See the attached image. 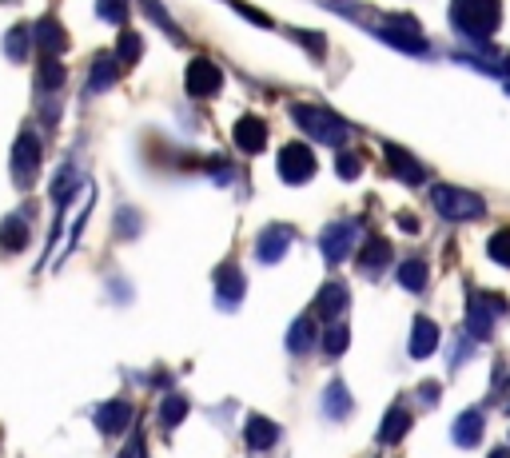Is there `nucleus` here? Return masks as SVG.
Instances as JSON below:
<instances>
[{"mask_svg":"<svg viewBox=\"0 0 510 458\" xmlns=\"http://www.w3.org/2000/svg\"><path fill=\"white\" fill-rule=\"evenodd\" d=\"M498 20H503L498 0H450V24L466 40H490L498 32Z\"/></svg>","mask_w":510,"mask_h":458,"instance_id":"obj_1","label":"nucleus"},{"mask_svg":"<svg viewBox=\"0 0 510 458\" xmlns=\"http://www.w3.org/2000/svg\"><path fill=\"white\" fill-rule=\"evenodd\" d=\"M292 120L300 124L311 140L327 143V148H339V143L347 140V124L339 120V116H331L327 108H319V104H295L292 108Z\"/></svg>","mask_w":510,"mask_h":458,"instance_id":"obj_2","label":"nucleus"},{"mask_svg":"<svg viewBox=\"0 0 510 458\" xmlns=\"http://www.w3.org/2000/svg\"><path fill=\"white\" fill-rule=\"evenodd\" d=\"M431 203H435V211L443 219H479V216H487V200L474 196V192H466V188H455V184H439V188H431Z\"/></svg>","mask_w":510,"mask_h":458,"instance_id":"obj_3","label":"nucleus"},{"mask_svg":"<svg viewBox=\"0 0 510 458\" xmlns=\"http://www.w3.org/2000/svg\"><path fill=\"white\" fill-rule=\"evenodd\" d=\"M506 315V299L503 295H471V307H466V335L474 339V343H487L490 335H495V319Z\"/></svg>","mask_w":510,"mask_h":458,"instance_id":"obj_4","label":"nucleus"},{"mask_svg":"<svg viewBox=\"0 0 510 458\" xmlns=\"http://www.w3.org/2000/svg\"><path fill=\"white\" fill-rule=\"evenodd\" d=\"M355 240H359V224H355V219H335V224H327L319 232L323 259H327L331 267H335V263H343V259H351Z\"/></svg>","mask_w":510,"mask_h":458,"instance_id":"obj_5","label":"nucleus"},{"mask_svg":"<svg viewBox=\"0 0 510 458\" xmlns=\"http://www.w3.org/2000/svg\"><path fill=\"white\" fill-rule=\"evenodd\" d=\"M379 37L387 40V45L403 48V53H419L427 56V40H423V29L415 16H387V20L379 24Z\"/></svg>","mask_w":510,"mask_h":458,"instance_id":"obj_6","label":"nucleus"},{"mask_svg":"<svg viewBox=\"0 0 510 458\" xmlns=\"http://www.w3.org/2000/svg\"><path fill=\"white\" fill-rule=\"evenodd\" d=\"M37 168H40V140H37V132H21V135H16V148H12V180L21 184V188H32Z\"/></svg>","mask_w":510,"mask_h":458,"instance_id":"obj_7","label":"nucleus"},{"mask_svg":"<svg viewBox=\"0 0 510 458\" xmlns=\"http://www.w3.org/2000/svg\"><path fill=\"white\" fill-rule=\"evenodd\" d=\"M279 176H284L287 184H308L311 176H316V151H311L308 143H287V148L279 151Z\"/></svg>","mask_w":510,"mask_h":458,"instance_id":"obj_8","label":"nucleus"},{"mask_svg":"<svg viewBox=\"0 0 510 458\" xmlns=\"http://www.w3.org/2000/svg\"><path fill=\"white\" fill-rule=\"evenodd\" d=\"M292 240H295V232L287 224L263 227V232L255 235V259H259V263H279L287 256V248H292Z\"/></svg>","mask_w":510,"mask_h":458,"instance_id":"obj_9","label":"nucleus"},{"mask_svg":"<svg viewBox=\"0 0 510 458\" xmlns=\"http://www.w3.org/2000/svg\"><path fill=\"white\" fill-rule=\"evenodd\" d=\"M351 307V291H347V283H339V279H331V283H323L316 291V315L323 323H339V315Z\"/></svg>","mask_w":510,"mask_h":458,"instance_id":"obj_10","label":"nucleus"},{"mask_svg":"<svg viewBox=\"0 0 510 458\" xmlns=\"http://www.w3.org/2000/svg\"><path fill=\"white\" fill-rule=\"evenodd\" d=\"M243 291H248V279L240 275L235 263H224V267L216 271V303L224 311H235L243 303Z\"/></svg>","mask_w":510,"mask_h":458,"instance_id":"obj_11","label":"nucleus"},{"mask_svg":"<svg viewBox=\"0 0 510 458\" xmlns=\"http://www.w3.org/2000/svg\"><path fill=\"white\" fill-rule=\"evenodd\" d=\"M439 339H443V331H439L435 319L415 315V323H411V343H407V351H411V359H431V355L439 351Z\"/></svg>","mask_w":510,"mask_h":458,"instance_id":"obj_12","label":"nucleus"},{"mask_svg":"<svg viewBox=\"0 0 510 458\" xmlns=\"http://www.w3.org/2000/svg\"><path fill=\"white\" fill-rule=\"evenodd\" d=\"M482 430H487V419H482L479 406H466V411L450 422V438H455V446H463V451L482 443Z\"/></svg>","mask_w":510,"mask_h":458,"instance_id":"obj_13","label":"nucleus"},{"mask_svg":"<svg viewBox=\"0 0 510 458\" xmlns=\"http://www.w3.org/2000/svg\"><path fill=\"white\" fill-rule=\"evenodd\" d=\"M219 84H224V72H219L208 56H195L188 64V92L192 96H216Z\"/></svg>","mask_w":510,"mask_h":458,"instance_id":"obj_14","label":"nucleus"},{"mask_svg":"<svg viewBox=\"0 0 510 458\" xmlns=\"http://www.w3.org/2000/svg\"><path fill=\"white\" fill-rule=\"evenodd\" d=\"M32 37H37V48L45 53V61H61V53L68 48V37H64L61 20H53V16H45V20L32 29Z\"/></svg>","mask_w":510,"mask_h":458,"instance_id":"obj_15","label":"nucleus"},{"mask_svg":"<svg viewBox=\"0 0 510 458\" xmlns=\"http://www.w3.org/2000/svg\"><path fill=\"white\" fill-rule=\"evenodd\" d=\"M319 403H323V414H327L331 422H343L347 414H351V391H347V383L343 379H331L327 387H323V395H319Z\"/></svg>","mask_w":510,"mask_h":458,"instance_id":"obj_16","label":"nucleus"},{"mask_svg":"<svg viewBox=\"0 0 510 458\" xmlns=\"http://www.w3.org/2000/svg\"><path fill=\"white\" fill-rule=\"evenodd\" d=\"M411 422H415V419H411V411H407L403 403H395V406H391V411L379 419V443H382V446L403 443V435L411 430Z\"/></svg>","mask_w":510,"mask_h":458,"instance_id":"obj_17","label":"nucleus"},{"mask_svg":"<svg viewBox=\"0 0 510 458\" xmlns=\"http://www.w3.org/2000/svg\"><path fill=\"white\" fill-rule=\"evenodd\" d=\"M243 443H248L251 451H271V446L279 443V422L263 419V414H251V419L243 422Z\"/></svg>","mask_w":510,"mask_h":458,"instance_id":"obj_18","label":"nucleus"},{"mask_svg":"<svg viewBox=\"0 0 510 458\" xmlns=\"http://www.w3.org/2000/svg\"><path fill=\"white\" fill-rule=\"evenodd\" d=\"M128 422H132V403H124V398H112V403H104L96 411L100 435H124Z\"/></svg>","mask_w":510,"mask_h":458,"instance_id":"obj_19","label":"nucleus"},{"mask_svg":"<svg viewBox=\"0 0 510 458\" xmlns=\"http://www.w3.org/2000/svg\"><path fill=\"white\" fill-rule=\"evenodd\" d=\"M387 263H391V243L387 240H367L363 243V251L355 256V267H359L367 279H375Z\"/></svg>","mask_w":510,"mask_h":458,"instance_id":"obj_20","label":"nucleus"},{"mask_svg":"<svg viewBox=\"0 0 510 458\" xmlns=\"http://www.w3.org/2000/svg\"><path fill=\"white\" fill-rule=\"evenodd\" d=\"M232 135H235V148H243V151H263L267 148V124L255 120V116H243Z\"/></svg>","mask_w":510,"mask_h":458,"instance_id":"obj_21","label":"nucleus"},{"mask_svg":"<svg viewBox=\"0 0 510 458\" xmlns=\"http://www.w3.org/2000/svg\"><path fill=\"white\" fill-rule=\"evenodd\" d=\"M319 331H316V315H300L292 323V331H287V351L292 355H308L311 347H316Z\"/></svg>","mask_w":510,"mask_h":458,"instance_id":"obj_22","label":"nucleus"},{"mask_svg":"<svg viewBox=\"0 0 510 458\" xmlns=\"http://www.w3.org/2000/svg\"><path fill=\"white\" fill-rule=\"evenodd\" d=\"M382 156L391 159V168H395V176H399V180H403V184H423V176H427V172H423V164H419V159H411L403 148H395V143H387V148H382Z\"/></svg>","mask_w":510,"mask_h":458,"instance_id":"obj_23","label":"nucleus"},{"mask_svg":"<svg viewBox=\"0 0 510 458\" xmlns=\"http://www.w3.org/2000/svg\"><path fill=\"white\" fill-rule=\"evenodd\" d=\"M116 76H120V61L108 53H100L96 61H92V72H88V88L92 92H108L116 84Z\"/></svg>","mask_w":510,"mask_h":458,"instance_id":"obj_24","label":"nucleus"},{"mask_svg":"<svg viewBox=\"0 0 510 458\" xmlns=\"http://www.w3.org/2000/svg\"><path fill=\"white\" fill-rule=\"evenodd\" d=\"M399 287H403V291H423V287H427V259L399 263Z\"/></svg>","mask_w":510,"mask_h":458,"instance_id":"obj_25","label":"nucleus"},{"mask_svg":"<svg viewBox=\"0 0 510 458\" xmlns=\"http://www.w3.org/2000/svg\"><path fill=\"white\" fill-rule=\"evenodd\" d=\"M188 411H192V403H188V398H180V395H168L164 403H160V427H164V430L180 427V422L188 419Z\"/></svg>","mask_w":510,"mask_h":458,"instance_id":"obj_26","label":"nucleus"},{"mask_svg":"<svg viewBox=\"0 0 510 458\" xmlns=\"http://www.w3.org/2000/svg\"><path fill=\"white\" fill-rule=\"evenodd\" d=\"M24 243H29V224L16 219V216H8L4 227H0V248H4V251H21Z\"/></svg>","mask_w":510,"mask_h":458,"instance_id":"obj_27","label":"nucleus"},{"mask_svg":"<svg viewBox=\"0 0 510 458\" xmlns=\"http://www.w3.org/2000/svg\"><path fill=\"white\" fill-rule=\"evenodd\" d=\"M347 347H351V327L347 323H331L327 331H323V351H327L331 359H339Z\"/></svg>","mask_w":510,"mask_h":458,"instance_id":"obj_28","label":"nucleus"},{"mask_svg":"<svg viewBox=\"0 0 510 458\" xmlns=\"http://www.w3.org/2000/svg\"><path fill=\"white\" fill-rule=\"evenodd\" d=\"M76 188H80V176H76L72 164H64L61 172H56V180H53V200H56V203H68Z\"/></svg>","mask_w":510,"mask_h":458,"instance_id":"obj_29","label":"nucleus"},{"mask_svg":"<svg viewBox=\"0 0 510 458\" xmlns=\"http://www.w3.org/2000/svg\"><path fill=\"white\" fill-rule=\"evenodd\" d=\"M29 45H32V29H8V37H4V53H8V61H24L29 56Z\"/></svg>","mask_w":510,"mask_h":458,"instance_id":"obj_30","label":"nucleus"},{"mask_svg":"<svg viewBox=\"0 0 510 458\" xmlns=\"http://www.w3.org/2000/svg\"><path fill=\"white\" fill-rule=\"evenodd\" d=\"M487 256L498 263V267H510V227H503V232H495L490 235V243H487Z\"/></svg>","mask_w":510,"mask_h":458,"instance_id":"obj_31","label":"nucleus"},{"mask_svg":"<svg viewBox=\"0 0 510 458\" xmlns=\"http://www.w3.org/2000/svg\"><path fill=\"white\" fill-rule=\"evenodd\" d=\"M37 84H40L45 92H56V88L64 84V64H61V61H45V64H40Z\"/></svg>","mask_w":510,"mask_h":458,"instance_id":"obj_32","label":"nucleus"},{"mask_svg":"<svg viewBox=\"0 0 510 458\" xmlns=\"http://www.w3.org/2000/svg\"><path fill=\"white\" fill-rule=\"evenodd\" d=\"M96 12H100V20H108V24H124L128 0H96Z\"/></svg>","mask_w":510,"mask_h":458,"instance_id":"obj_33","label":"nucleus"},{"mask_svg":"<svg viewBox=\"0 0 510 458\" xmlns=\"http://www.w3.org/2000/svg\"><path fill=\"white\" fill-rule=\"evenodd\" d=\"M140 48H144V40L136 37V32H124L120 45H116V53H120V64H136V61H140Z\"/></svg>","mask_w":510,"mask_h":458,"instance_id":"obj_34","label":"nucleus"},{"mask_svg":"<svg viewBox=\"0 0 510 458\" xmlns=\"http://www.w3.org/2000/svg\"><path fill=\"white\" fill-rule=\"evenodd\" d=\"M474 351V339L471 335H458L455 339V351H450V363H447V367L450 371H458V367H463V359H466V355H471Z\"/></svg>","mask_w":510,"mask_h":458,"instance_id":"obj_35","label":"nucleus"},{"mask_svg":"<svg viewBox=\"0 0 510 458\" xmlns=\"http://www.w3.org/2000/svg\"><path fill=\"white\" fill-rule=\"evenodd\" d=\"M359 172H363V159L359 156H347V151H343V156H339V176H343V180H355Z\"/></svg>","mask_w":510,"mask_h":458,"instance_id":"obj_36","label":"nucleus"},{"mask_svg":"<svg viewBox=\"0 0 510 458\" xmlns=\"http://www.w3.org/2000/svg\"><path fill=\"white\" fill-rule=\"evenodd\" d=\"M235 12H243V16H248L251 24H259V29H271L267 12H259V8H248V4H240V0H235Z\"/></svg>","mask_w":510,"mask_h":458,"instance_id":"obj_37","label":"nucleus"},{"mask_svg":"<svg viewBox=\"0 0 510 458\" xmlns=\"http://www.w3.org/2000/svg\"><path fill=\"white\" fill-rule=\"evenodd\" d=\"M419 398H423V406H435V398H439V383H423V387H419Z\"/></svg>","mask_w":510,"mask_h":458,"instance_id":"obj_38","label":"nucleus"},{"mask_svg":"<svg viewBox=\"0 0 510 458\" xmlns=\"http://www.w3.org/2000/svg\"><path fill=\"white\" fill-rule=\"evenodd\" d=\"M487 458H510V446H495V451H490Z\"/></svg>","mask_w":510,"mask_h":458,"instance_id":"obj_39","label":"nucleus"},{"mask_svg":"<svg viewBox=\"0 0 510 458\" xmlns=\"http://www.w3.org/2000/svg\"><path fill=\"white\" fill-rule=\"evenodd\" d=\"M506 446H510V443H506Z\"/></svg>","mask_w":510,"mask_h":458,"instance_id":"obj_40","label":"nucleus"}]
</instances>
